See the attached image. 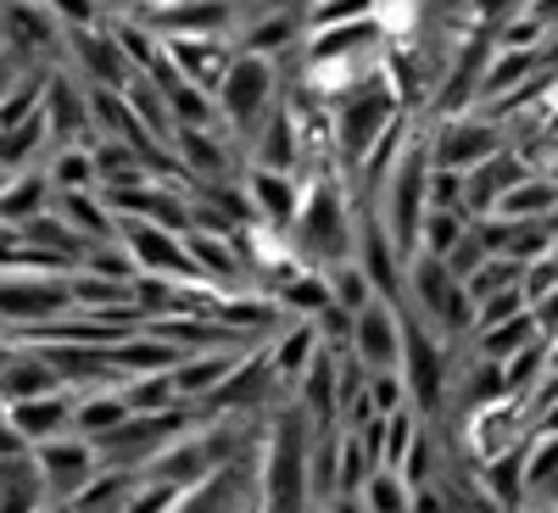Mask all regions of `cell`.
I'll list each match as a JSON object with an SVG mask.
<instances>
[{
  "label": "cell",
  "instance_id": "cell-1",
  "mask_svg": "<svg viewBox=\"0 0 558 513\" xmlns=\"http://www.w3.org/2000/svg\"><path fill=\"white\" fill-rule=\"evenodd\" d=\"M279 96H286V89H279V62L252 57V51H235V62L223 68V78L213 89V107H218L223 134L246 151V139L268 123V112L279 107Z\"/></svg>",
  "mask_w": 558,
  "mask_h": 513
},
{
  "label": "cell",
  "instance_id": "cell-2",
  "mask_svg": "<svg viewBox=\"0 0 558 513\" xmlns=\"http://www.w3.org/2000/svg\"><path fill=\"white\" fill-rule=\"evenodd\" d=\"M402 291H413V318L418 323H436V330H447V335H470L475 330V302L447 273L441 257L413 252L402 262Z\"/></svg>",
  "mask_w": 558,
  "mask_h": 513
},
{
  "label": "cell",
  "instance_id": "cell-3",
  "mask_svg": "<svg viewBox=\"0 0 558 513\" xmlns=\"http://www.w3.org/2000/svg\"><path fill=\"white\" fill-rule=\"evenodd\" d=\"M425 146H430V168H452L470 173L486 157L508 151V129L492 123L486 112H463V118H425Z\"/></svg>",
  "mask_w": 558,
  "mask_h": 513
},
{
  "label": "cell",
  "instance_id": "cell-4",
  "mask_svg": "<svg viewBox=\"0 0 558 513\" xmlns=\"http://www.w3.org/2000/svg\"><path fill=\"white\" fill-rule=\"evenodd\" d=\"M402 391H413V413L436 418L447 402V363H441V335H430V323H418L413 313H402Z\"/></svg>",
  "mask_w": 558,
  "mask_h": 513
},
{
  "label": "cell",
  "instance_id": "cell-5",
  "mask_svg": "<svg viewBox=\"0 0 558 513\" xmlns=\"http://www.w3.org/2000/svg\"><path fill=\"white\" fill-rule=\"evenodd\" d=\"M39 112H45L51 151L89 146V139H96V129H89V101H84V78L68 73V68H45V78H39Z\"/></svg>",
  "mask_w": 558,
  "mask_h": 513
},
{
  "label": "cell",
  "instance_id": "cell-6",
  "mask_svg": "<svg viewBox=\"0 0 558 513\" xmlns=\"http://www.w3.org/2000/svg\"><path fill=\"white\" fill-rule=\"evenodd\" d=\"M28 452H34L39 475H45V497H51L57 508H68L89 480L101 475L96 447H89L84 436H57V441H39V447H28Z\"/></svg>",
  "mask_w": 558,
  "mask_h": 513
},
{
  "label": "cell",
  "instance_id": "cell-7",
  "mask_svg": "<svg viewBox=\"0 0 558 513\" xmlns=\"http://www.w3.org/2000/svg\"><path fill=\"white\" fill-rule=\"evenodd\" d=\"M352 357L363 363V375H397L402 363V307L375 296L352 318Z\"/></svg>",
  "mask_w": 558,
  "mask_h": 513
},
{
  "label": "cell",
  "instance_id": "cell-8",
  "mask_svg": "<svg viewBox=\"0 0 558 513\" xmlns=\"http://www.w3.org/2000/svg\"><path fill=\"white\" fill-rule=\"evenodd\" d=\"M162 39V57L173 62V73L184 84H196V89H218L223 68L235 62V39L229 34H157Z\"/></svg>",
  "mask_w": 558,
  "mask_h": 513
},
{
  "label": "cell",
  "instance_id": "cell-9",
  "mask_svg": "<svg viewBox=\"0 0 558 513\" xmlns=\"http://www.w3.org/2000/svg\"><path fill=\"white\" fill-rule=\"evenodd\" d=\"M241 184H246V196H252L257 223L286 229V235H291L296 207H302V179L296 173H274V168H241Z\"/></svg>",
  "mask_w": 558,
  "mask_h": 513
},
{
  "label": "cell",
  "instance_id": "cell-10",
  "mask_svg": "<svg viewBox=\"0 0 558 513\" xmlns=\"http://www.w3.org/2000/svg\"><path fill=\"white\" fill-rule=\"evenodd\" d=\"M7 413V425L39 447V441H57V436H73V391H51V396H28V402H12L0 407Z\"/></svg>",
  "mask_w": 558,
  "mask_h": 513
},
{
  "label": "cell",
  "instance_id": "cell-11",
  "mask_svg": "<svg viewBox=\"0 0 558 513\" xmlns=\"http://www.w3.org/2000/svg\"><path fill=\"white\" fill-rule=\"evenodd\" d=\"M246 352H229V346H207V352H184L173 368H168V380H173V396L191 407V402H207L223 380H229V368H235Z\"/></svg>",
  "mask_w": 558,
  "mask_h": 513
},
{
  "label": "cell",
  "instance_id": "cell-12",
  "mask_svg": "<svg viewBox=\"0 0 558 513\" xmlns=\"http://www.w3.org/2000/svg\"><path fill=\"white\" fill-rule=\"evenodd\" d=\"M51 391H68V386L57 380V368L45 363L34 346H12L7 363H0V407L28 402V396H51Z\"/></svg>",
  "mask_w": 558,
  "mask_h": 513
},
{
  "label": "cell",
  "instance_id": "cell-13",
  "mask_svg": "<svg viewBox=\"0 0 558 513\" xmlns=\"http://www.w3.org/2000/svg\"><path fill=\"white\" fill-rule=\"evenodd\" d=\"M51 212L73 229L78 241H89V246L118 241V218H112V207H107L96 191H57V196H51Z\"/></svg>",
  "mask_w": 558,
  "mask_h": 513
},
{
  "label": "cell",
  "instance_id": "cell-14",
  "mask_svg": "<svg viewBox=\"0 0 558 513\" xmlns=\"http://www.w3.org/2000/svg\"><path fill=\"white\" fill-rule=\"evenodd\" d=\"M51 497H45V475L34 452H17V457H0V513H45Z\"/></svg>",
  "mask_w": 558,
  "mask_h": 513
},
{
  "label": "cell",
  "instance_id": "cell-15",
  "mask_svg": "<svg viewBox=\"0 0 558 513\" xmlns=\"http://www.w3.org/2000/svg\"><path fill=\"white\" fill-rule=\"evenodd\" d=\"M51 179H45V162L28 168V173H12L7 191H0V229H23L34 223L39 212H51Z\"/></svg>",
  "mask_w": 558,
  "mask_h": 513
},
{
  "label": "cell",
  "instance_id": "cell-16",
  "mask_svg": "<svg viewBox=\"0 0 558 513\" xmlns=\"http://www.w3.org/2000/svg\"><path fill=\"white\" fill-rule=\"evenodd\" d=\"M553 207H558V184L542 179V173H525V179H520L514 191H508L486 218H502V223H547Z\"/></svg>",
  "mask_w": 558,
  "mask_h": 513
},
{
  "label": "cell",
  "instance_id": "cell-17",
  "mask_svg": "<svg viewBox=\"0 0 558 513\" xmlns=\"http://www.w3.org/2000/svg\"><path fill=\"white\" fill-rule=\"evenodd\" d=\"M45 157H51V134H45V112L12 123V129H0V168L7 173H28L39 168Z\"/></svg>",
  "mask_w": 558,
  "mask_h": 513
},
{
  "label": "cell",
  "instance_id": "cell-18",
  "mask_svg": "<svg viewBox=\"0 0 558 513\" xmlns=\"http://www.w3.org/2000/svg\"><path fill=\"white\" fill-rule=\"evenodd\" d=\"M45 179L51 191H96V162H89V146H62L45 157Z\"/></svg>",
  "mask_w": 558,
  "mask_h": 513
},
{
  "label": "cell",
  "instance_id": "cell-19",
  "mask_svg": "<svg viewBox=\"0 0 558 513\" xmlns=\"http://www.w3.org/2000/svg\"><path fill=\"white\" fill-rule=\"evenodd\" d=\"M463 229H470V212H458V207H430L425 223H418V252H425V257H447V252L463 241Z\"/></svg>",
  "mask_w": 558,
  "mask_h": 513
},
{
  "label": "cell",
  "instance_id": "cell-20",
  "mask_svg": "<svg viewBox=\"0 0 558 513\" xmlns=\"http://www.w3.org/2000/svg\"><path fill=\"white\" fill-rule=\"evenodd\" d=\"M531 341H542V330H536V318H531V307H525V313H514L508 323H497V330H486V335H481V357L502 363V357L525 352Z\"/></svg>",
  "mask_w": 558,
  "mask_h": 513
},
{
  "label": "cell",
  "instance_id": "cell-21",
  "mask_svg": "<svg viewBox=\"0 0 558 513\" xmlns=\"http://www.w3.org/2000/svg\"><path fill=\"white\" fill-rule=\"evenodd\" d=\"M324 285H330V302L341 307V313H363L368 302H375V285L363 279V268L357 262H336V268H324Z\"/></svg>",
  "mask_w": 558,
  "mask_h": 513
},
{
  "label": "cell",
  "instance_id": "cell-22",
  "mask_svg": "<svg viewBox=\"0 0 558 513\" xmlns=\"http://www.w3.org/2000/svg\"><path fill=\"white\" fill-rule=\"evenodd\" d=\"M357 502H363V513H413V491H408L402 475H391V469L368 475L363 491H357Z\"/></svg>",
  "mask_w": 558,
  "mask_h": 513
},
{
  "label": "cell",
  "instance_id": "cell-23",
  "mask_svg": "<svg viewBox=\"0 0 558 513\" xmlns=\"http://www.w3.org/2000/svg\"><path fill=\"white\" fill-rule=\"evenodd\" d=\"M118 391H123V407H129V413H162V407L179 402L168 375H134V380H123Z\"/></svg>",
  "mask_w": 558,
  "mask_h": 513
},
{
  "label": "cell",
  "instance_id": "cell-24",
  "mask_svg": "<svg viewBox=\"0 0 558 513\" xmlns=\"http://www.w3.org/2000/svg\"><path fill=\"white\" fill-rule=\"evenodd\" d=\"M514 313H525V291H520V285H508V291H492V296H481V302H475V335L497 330V323H508Z\"/></svg>",
  "mask_w": 558,
  "mask_h": 513
},
{
  "label": "cell",
  "instance_id": "cell-25",
  "mask_svg": "<svg viewBox=\"0 0 558 513\" xmlns=\"http://www.w3.org/2000/svg\"><path fill=\"white\" fill-rule=\"evenodd\" d=\"M430 207H458V212H463V173H452V168H430L425 212H430Z\"/></svg>",
  "mask_w": 558,
  "mask_h": 513
},
{
  "label": "cell",
  "instance_id": "cell-26",
  "mask_svg": "<svg viewBox=\"0 0 558 513\" xmlns=\"http://www.w3.org/2000/svg\"><path fill=\"white\" fill-rule=\"evenodd\" d=\"M45 12H51L62 28H89V23H101V0H39Z\"/></svg>",
  "mask_w": 558,
  "mask_h": 513
},
{
  "label": "cell",
  "instance_id": "cell-27",
  "mask_svg": "<svg viewBox=\"0 0 558 513\" xmlns=\"http://www.w3.org/2000/svg\"><path fill=\"white\" fill-rule=\"evenodd\" d=\"M531 318H536L542 341H547V335H558V285H553V291H542V296L531 302Z\"/></svg>",
  "mask_w": 558,
  "mask_h": 513
},
{
  "label": "cell",
  "instance_id": "cell-28",
  "mask_svg": "<svg viewBox=\"0 0 558 513\" xmlns=\"http://www.w3.org/2000/svg\"><path fill=\"white\" fill-rule=\"evenodd\" d=\"M547 375H558V335H547Z\"/></svg>",
  "mask_w": 558,
  "mask_h": 513
},
{
  "label": "cell",
  "instance_id": "cell-29",
  "mask_svg": "<svg viewBox=\"0 0 558 513\" xmlns=\"http://www.w3.org/2000/svg\"><path fill=\"white\" fill-rule=\"evenodd\" d=\"M7 179H12V173H7V168H0V191H7Z\"/></svg>",
  "mask_w": 558,
  "mask_h": 513
}]
</instances>
